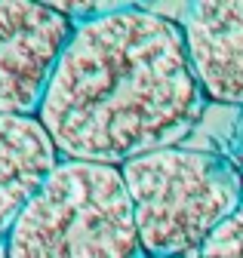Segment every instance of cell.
<instances>
[{"instance_id":"6da1fadb","label":"cell","mask_w":243,"mask_h":258,"mask_svg":"<svg viewBox=\"0 0 243 258\" xmlns=\"http://www.w3.org/2000/svg\"><path fill=\"white\" fill-rule=\"evenodd\" d=\"M175 19L133 4L74 22L37 120L62 160L124 166L178 148L206 111Z\"/></svg>"},{"instance_id":"7a4b0ae2","label":"cell","mask_w":243,"mask_h":258,"mask_svg":"<svg viewBox=\"0 0 243 258\" xmlns=\"http://www.w3.org/2000/svg\"><path fill=\"white\" fill-rule=\"evenodd\" d=\"M145 258H200L243 206V175L222 151L166 148L120 166Z\"/></svg>"},{"instance_id":"3957f363","label":"cell","mask_w":243,"mask_h":258,"mask_svg":"<svg viewBox=\"0 0 243 258\" xmlns=\"http://www.w3.org/2000/svg\"><path fill=\"white\" fill-rule=\"evenodd\" d=\"M4 258H145L120 169L62 160L13 224Z\"/></svg>"},{"instance_id":"277c9868","label":"cell","mask_w":243,"mask_h":258,"mask_svg":"<svg viewBox=\"0 0 243 258\" xmlns=\"http://www.w3.org/2000/svg\"><path fill=\"white\" fill-rule=\"evenodd\" d=\"M74 19L52 4H0V114L37 117Z\"/></svg>"},{"instance_id":"5b68a950","label":"cell","mask_w":243,"mask_h":258,"mask_svg":"<svg viewBox=\"0 0 243 258\" xmlns=\"http://www.w3.org/2000/svg\"><path fill=\"white\" fill-rule=\"evenodd\" d=\"M175 22L206 102L243 111V4H185Z\"/></svg>"},{"instance_id":"8992f818","label":"cell","mask_w":243,"mask_h":258,"mask_svg":"<svg viewBox=\"0 0 243 258\" xmlns=\"http://www.w3.org/2000/svg\"><path fill=\"white\" fill-rule=\"evenodd\" d=\"M58 163L62 154L37 117L0 114V246Z\"/></svg>"},{"instance_id":"52a82bcc","label":"cell","mask_w":243,"mask_h":258,"mask_svg":"<svg viewBox=\"0 0 243 258\" xmlns=\"http://www.w3.org/2000/svg\"><path fill=\"white\" fill-rule=\"evenodd\" d=\"M200 258H243V206L222 224L219 234L206 243Z\"/></svg>"},{"instance_id":"ba28073f","label":"cell","mask_w":243,"mask_h":258,"mask_svg":"<svg viewBox=\"0 0 243 258\" xmlns=\"http://www.w3.org/2000/svg\"><path fill=\"white\" fill-rule=\"evenodd\" d=\"M222 154L231 160V163L240 169V175H243V111L237 114V120H234V126H231V136H228Z\"/></svg>"}]
</instances>
